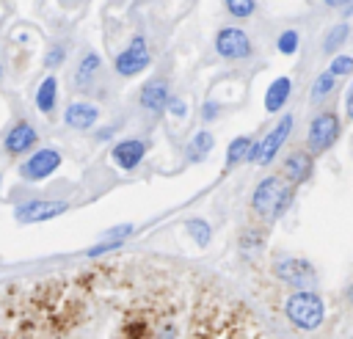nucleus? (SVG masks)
Returning a JSON list of instances; mask_svg holds the SVG:
<instances>
[{"label": "nucleus", "mask_w": 353, "mask_h": 339, "mask_svg": "<svg viewBox=\"0 0 353 339\" xmlns=\"http://www.w3.org/2000/svg\"><path fill=\"white\" fill-rule=\"evenodd\" d=\"M290 94H292V80H290V77H276V80L265 88V110H268V113H279V110L287 105Z\"/></svg>", "instance_id": "15"}, {"label": "nucleus", "mask_w": 353, "mask_h": 339, "mask_svg": "<svg viewBox=\"0 0 353 339\" xmlns=\"http://www.w3.org/2000/svg\"><path fill=\"white\" fill-rule=\"evenodd\" d=\"M312 171H314L312 154H306V152H290V154L284 157V174H287V179H290L292 185L306 182V179L312 176Z\"/></svg>", "instance_id": "13"}, {"label": "nucleus", "mask_w": 353, "mask_h": 339, "mask_svg": "<svg viewBox=\"0 0 353 339\" xmlns=\"http://www.w3.org/2000/svg\"><path fill=\"white\" fill-rule=\"evenodd\" d=\"M55 102H58V80L50 74L41 80V85L36 88V107L41 113H52L55 110Z\"/></svg>", "instance_id": "16"}, {"label": "nucleus", "mask_w": 353, "mask_h": 339, "mask_svg": "<svg viewBox=\"0 0 353 339\" xmlns=\"http://www.w3.org/2000/svg\"><path fill=\"white\" fill-rule=\"evenodd\" d=\"M215 50H218V55L226 58V61H240V58H248V55L254 52L248 33L240 30V28H232V25H229V28H221V30L215 33Z\"/></svg>", "instance_id": "6"}, {"label": "nucleus", "mask_w": 353, "mask_h": 339, "mask_svg": "<svg viewBox=\"0 0 353 339\" xmlns=\"http://www.w3.org/2000/svg\"><path fill=\"white\" fill-rule=\"evenodd\" d=\"M168 99H171V94H168V85L163 80H152V83H146L141 88V107L143 110L160 113V110H165Z\"/></svg>", "instance_id": "14"}, {"label": "nucleus", "mask_w": 353, "mask_h": 339, "mask_svg": "<svg viewBox=\"0 0 353 339\" xmlns=\"http://www.w3.org/2000/svg\"><path fill=\"white\" fill-rule=\"evenodd\" d=\"M251 138L248 135H237L229 146H226V165L232 168V165H237L240 160H248V152H251Z\"/></svg>", "instance_id": "19"}, {"label": "nucleus", "mask_w": 353, "mask_h": 339, "mask_svg": "<svg viewBox=\"0 0 353 339\" xmlns=\"http://www.w3.org/2000/svg\"><path fill=\"white\" fill-rule=\"evenodd\" d=\"M99 66H102V58H99L97 52H85V55L80 58L77 72H74V83H77V85H88V83L97 77Z\"/></svg>", "instance_id": "17"}, {"label": "nucleus", "mask_w": 353, "mask_h": 339, "mask_svg": "<svg viewBox=\"0 0 353 339\" xmlns=\"http://www.w3.org/2000/svg\"><path fill=\"white\" fill-rule=\"evenodd\" d=\"M325 6H334V8H339V6H353V0H325Z\"/></svg>", "instance_id": "31"}, {"label": "nucleus", "mask_w": 353, "mask_h": 339, "mask_svg": "<svg viewBox=\"0 0 353 339\" xmlns=\"http://www.w3.org/2000/svg\"><path fill=\"white\" fill-rule=\"evenodd\" d=\"M97 119H99V110H97V105H91V102H72V105L63 110V121H66V127H72V130H91V127L97 124Z\"/></svg>", "instance_id": "12"}, {"label": "nucleus", "mask_w": 353, "mask_h": 339, "mask_svg": "<svg viewBox=\"0 0 353 339\" xmlns=\"http://www.w3.org/2000/svg\"><path fill=\"white\" fill-rule=\"evenodd\" d=\"M212 146H215L212 132L201 130V132H196V135L190 138V143H188V157H190V160H204V157L212 152Z\"/></svg>", "instance_id": "18"}, {"label": "nucleus", "mask_w": 353, "mask_h": 339, "mask_svg": "<svg viewBox=\"0 0 353 339\" xmlns=\"http://www.w3.org/2000/svg\"><path fill=\"white\" fill-rule=\"evenodd\" d=\"M336 138H339V119L331 110L317 113L312 119V124H309V138H306L309 152L312 154H323L325 149H331L336 143Z\"/></svg>", "instance_id": "4"}, {"label": "nucleus", "mask_w": 353, "mask_h": 339, "mask_svg": "<svg viewBox=\"0 0 353 339\" xmlns=\"http://www.w3.org/2000/svg\"><path fill=\"white\" fill-rule=\"evenodd\" d=\"M345 110H347V116L353 119V85H350L347 94H345Z\"/></svg>", "instance_id": "30"}, {"label": "nucleus", "mask_w": 353, "mask_h": 339, "mask_svg": "<svg viewBox=\"0 0 353 339\" xmlns=\"http://www.w3.org/2000/svg\"><path fill=\"white\" fill-rule=\"evenodd\" d=\"M66 58V50L61 47V44H55L50 52H47V58H44V66H50V69H55V66H61V61Z\"/></svg>", "instance_id": "26"}, {"label": "nucleus", "mask_w": 353, "mask_h": 339, "mask_svg": "<svg viewBox=\"0 0 353 339\" xmlns=\"http://www.w3.org/2000/svg\"><path fill=\"white\" fill-rule=\"evenodd\" d=\"M149 61H152V55H149L146 41H143L141 36H135V39L130 41V47H124V50L116 55L113 69H116L121 77H132V74H141V72L149 66Z\"/></svg>", "instance_id": "7"}, {"label": "nucleus", "mask_w": 353, "mask_h": 339, "mask_svg": "<svg viewBox=\"0 0 353 339\" xmlns=\"http://www.w3.org/2000/svg\"><path fill=\"white\" fill-rule=\"evenodd\" d=\"M185 232H188V237H190L193 243H199V245H207L210 237H212V229H210V223H207L204 218H188V220H185Z\"/></svg>", "instance_id": "20"}, {"label": "nucleus", "mask_w": 353, "mask_h": 339, "mask_svg": "<svg viewBox=\"0 0 353 339\" xmlns=\"http://www.w3.org/2000/svg\"><path fill=\"white\" fill-rule=\"evenodd\" d=\"M273 273H276L281 281H287L290 287H298V289H312L314 281H317L314 267H312L306 259H295V256L276 259V262H273Z\"/></svg>", "instance_id": "5"}, {"label": "nucleus", "mask_w": 353, "mask_h": 339, "mask_svg": "<svg viewBox=\"0 0 353 339\" xmlns=\"http://www.w3.org/2000/svg\"><path fill=\"white\" fill-rule=\"evenodd\" d=\"M69 209L66 201H52V198H33L17 207V220L22 223H41V220H52L55 215H63Z\"/></svg>", "instance_id": "9"}, {"label": "nucleus", "mask_w": 353, "mask_h": 339, "mask_svg": "<svg viewBox=\"0 0 353 339\" xmlns=\"http://www.w3.org/2000/svg\"><path fill=\"white\" fill-rule=\"evenodd\" d=\"M201 116H204L207 121H212V119L218 116V105H215V102H207V105H204V110H201Z\"/></svg>", "instance_id": "29"}, {"label": "nucleus", "mask_w": 353, "mask_h": 339, "mask_svg": "<svg viewBox=\"0 0 353 339\" xmlns=\"http://www.w3.org/2000/svg\"><path fill=\"white\" fill-rule=\"evenodd\" d=\"M334 74H331V69H325L323 74H317V80H314V85H312V99H323V96H328L331 94V88H334Z\"/></svg>", "instance_id": "22"}, {"label": "nucleus", "mask_w": 353, "mask_h": 339, "mask_svg": "<svg viewBox=\"0 0 353 339\" xmlns=\"http://www.w3.org/2000/svg\"><path fill=\"white\" fill-rule=\"evenodd\" d=\"M290 198H292V190L287 187V182L281 176H265L262 182H256V187L251 193V207L259 218L279 220L287 212Z\"/></svg>", "instance_id": "1"}, {"label": "nucleus", "mask_w": 353, "mask_h": 339, "mask_svg": "<svg viewBox=\"0 0 353 339\" xmlns=\"http://www.w3.org/2000/svg\"><path fill=\"white\" fill-rule=\"evenodd\" d=\"M287 317L301 331H314L325 317V306L312 289H298L295 295L287 298Z\"/></svg>", "instance_id": "2"}, {"label": "nucleus", "mask_w": 353, "mask_h": 339, "mask_svg": "<svg viewBox=\"0 0 353 339\" xmlns=\"http://www.w3.org/2000/svg\"><path fill=\"white\" fill-rule=\"evenodd\" d=\"M165 107H168V113H171L174 119H185V116H188V105H185V99H174V96H171Z\"/></svg>", "instance_id": "27"}, {"label": "nucleus", "mask_w": 353, "mask_h": 339, "mask_svg": "<svg viewBox=\"0 0 353 339\" xmlns=\"http://www.w3.org/2000/svg\"><path fill=\"white\" fill-rule=\"evenodd\" d=\"M130 234H132V226H130V223H127V226H116V229L108 232L110 240H124V237H130Z\"/></svg>", "instance_id": "28"}, {"label": "nucleus", "mask_w": 353, "mask_h": 339, "mask_svg": "<svg viewBox=\"0 0 353 339\" xmlns=\"http://www.w3.org/2000/svg\"><path fill=\"white\" fill-rule=\"evenodd\" d=\"M223 3H226V11L237 19H245L256 11V0H223Z\"/></svg>", "instance_id": "23"}, {"label": "nucleus", "mask_w": 353, "mask_h": 339, "mask_svg": "<svg viewBox=\"0 0 353 339\" xmlns=\"http://www.w3.org/2000/svg\"><path fill=\"white\" fill-rule=\"evenodd\" d=\"M36 141H39V132L28 121H17L8 130V135L3 138V149H6V154H25L36 146Z\"/></svg>", "instance_id": "11"}, {"label": "nucleus", "mask_w": 353, "mask_h": 339, "mask_svg": "<svg viewBox=\"0 0 353 339\" xmlns=\"http://www.w3.org/2000/svg\"><path fill=\"white\" fill-rule=\"evenodd\" d=\"M290 130H292V116L287 113V116H281L279 119V124L259 141V143H251V152H248V163H256V165H265V163H270L276 154H279V149L284 146V141L290 138Z\"/></svg>", "instance_id": "3"}, {"label": "nucleus", "mask_w": 353, "mask_h": 339, "mask_svg": "<svg viewBox=\"0 0 353 339\" xmlns=\"http://www.w3.org/2000/svg\"><path fill=\"white\" fill-rule=\"evenodd\" d=\"M61 165V152L58 149H39L33 152L22 165H19V176L25 182H41L50 174H55Z\"/></svg>", "instance_id": "8"}, {"label": "nucleus", "mask_w": 353, "mask_h": 339, "mask_svg": "<svg viewBox=\"0 0 353 339\" xmlns=\"http://www.w3.org/2000/svg\"><path fill=\"white\" fill-rule=\"evenodd\" d=\"M143 154H146V143H143L141 138H124V141H119V143L110 149V157H113V163H116L121 171L138 168L141 160H143Z\"/></svg>", "instance_id": "10"}, {"label": "nucleus", "mask_w": 353, "mask_h": 339, "mask_svg": "<svg viewBox=\"0 0 353 339\" xmlns=\"http://www.w3.org/2000/svg\"><path fill=\"white\" fill-rule=\"evenodd\" d=\"M347 33H350V28H347L345 22H336V25H334V28L325 33V39H323V50H325V52H331V50H339V47L345 44Z\"/></svg>", "instance_id": "21"}, {"label": "nucleus", "mask_w": 353, "mask_h": 339, "mask_svg": "<svg viewBox=\"0 0 353 339\" xmlns=\"http://www.w3.org/2000/svg\"><path fill=\"white\" fill-rule=\"evenodd\" d=\"M353 72V55H336L331 61V74L334 77H342V74H350Z\"/></svg>", "instance_id": "25"}, {"label": "nucleus", "mask_w": 353, "mask_h": 339, "mask_svg": "<svg viewBox=\"0 0 353 339\" xmlns=\"http://www.w3.org/2000/svg\"><path fill=\"white\" fill-rule=\"evenodd\" d=\"M298 33L295 30H284L281 36H279V41H276V47H279V52L281 55H295L298 52Z\"/></svg>", "instance_id": "24"}]
</instances>
